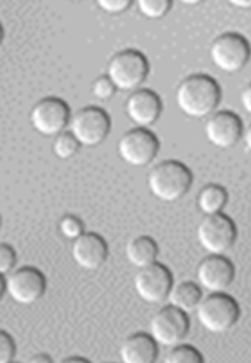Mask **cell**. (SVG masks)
<instances>
[{"mask_svg":"<svg viewBox=\"0 0 251 363\" xmlns=\"http://www.w3.org/2000/svg\"><path fill=\"white\" fill-rule=\"evenodd\" d=\"M221 89L212 77L192 75L185 78L176 90V104L191 119H203L219 106Z\"/></svg>","mask_w":251,"mask_h":363,"instance_id":"1","label":"cell"},{"mask_svg":"<svg viewBox=\"0 0 251 363\" xmlns=\"http://www.w3.org/2000/svg\"><path fill=\"white\" fill-rule=\"evenodd\" d=\"M194 181L190 169L174 160L158 163L149 172V191L158 201L174 203L186 195Z\"/></svg>","mask_w":251,"mask_h":363,"instance_id":"2","label":"cell"},{"mask_svg":"<svg viewBox=\"0 0 251 363\" xmlns=\"http://www.w3.org/2000/svg\"><path fill=\"white\" fill-rule=\"evenodd\" d=\"M148 74V60L134 49L118 52L107 65V78L116 90H135L145 81Z\"/></svg>","mask_w":251,"mask_h":363,"instance_id":"3","label":"cell"},{"mask_svg":"<svg viewBox=\"0 0 251 363\" xmlns=\"http://www.w3.org/2000/svg\"><path fill=\"white\" fill-rule=\"evenodd\" d=\"M196 312L200 325L214 334L228 332L240 318V308L235 299L223 292L213 294L203 299Z\"/></svg>","mask_w":251,"mask_h":363,"instance_id":"4","label":"cell"},{"mask_svg":"<svg viewBox=\"0 0 251 363\" xmlns=\"http://www.w3.org/2000/svg\"><path fill=\"white\" fill-rule=\"evenodd\" d=\"M68 126L79 146L90 148L99 146L106 140L111 132V119L99 107L87 106L70 117Z\"/></svg>","mask_w":251,"mask_h":363,"instance_id":"5","label":"cell"},{"mask_svg":"<svg viewBox=\"0 0 251 363\" xmlns=\"http://www.w3.org/2000/svg\"><path fill=\"white\" fill-rule=\"evenodd\" d=\"M249 56L248 41L238 33H225L220 35L209 49V57L213 65L227 74L241 72L248 63Z\"/></svg>","mask_w":251,"mask_h":363,"instance_id":"6","label":"cell"},{"mask_svg":"<svg viewBox=\"0 0 251 363\" xmlns=\"http://www.w3.org/2000/svg\"><path fill=\"white\" fill-rule=\"evenodd\" d=\"M196 237L207 253L223 255L235 243V224L230 218L223 213L206 216L198 226Z\"/></svg>","mask_w":251,"mask_h":363,"instance_id":"7","label":"cell"},{"mask_svg":"<svg viewBox=\"0 0 251 363\" xmlns=\"http://www.w3.org/2000/svg\"><path fill=\"white\" fill-rule=\"evenodd\" d=\"M160 150V141L147 128H134L121 136L118 154L127 164L143 168L154 161Z\"/></svg>","mask_w":251,"mask_h":363,"instance_id":"8","label":"cell"},{"mask_svg":"<svg viewBox=\"0 0 251 363\" xmlns=\"http://www.w3.org/2000/svg\"><path fill=\"white\" fill-rule=\"evenodd\" d=\"M150 337L157 345L164 347H174L183 342L190 330V321L186 313L174 306H167L152 317L150 325Z\"/></svg>","mask_w":251,"mask_h":363,"instance_id":"9","label":"cell"},{"mask_svg":"<svg viewBox=\"0 0 251 363\" xmlns=\"http://www.w3.org/2000/svg\"><path fill=\"white\" fill-rule=\"evenodd\" d=\"M29 121L41 135L57 136L69 125L70 110L60 98H43L33 107Z\"/></svg>","mask_w":251,"mask_h":363,"instance_id":"10","label":"cell"},{"mask_svg":"<svg viewBox=\"0 0 251 363\" xmlns=\"http://www.w3.org/2000/svg\"><path fill=\"white\" fill-rule=\"evenodd\" d=\"M174 279L170 270L161 263L154 262L140 269L134 279V288L142 301L149 304L164 302Z\"/></svg>","mask_w":251,"mask_h":363,"instance_id":"11","label":"cell"},{"mask_svg":"<svg viewBox=\"0 0 251 363\" xmlns=\"http://www.w3.org/2000/svg\"><path fill=\"white\" fill-rule=\"evenodd\" d=\"M47 281L40 270L23 267L11 274L5 282V291L20 305H32L45 295Z\"/></svg>","mask_w":251,"mask_h":363,"instance_id":"12","label":"cell"},{"mask_svg":"<svg viewBox=\"0 0 251 363\" xmlns=\"http://www.w3.org/2000/svg\"><path fill=\"white\" fill-rule=\"evenodd\" d=\"M203 132L211 145L220 150H229L241 140L243 123L235 113L221 111L208 118Z\"/></svg>","mask_w":251,"mask_h":363,"instance_id":"13","label":"cell"},{"mask_svg":"<svg viewBox=\"0 0 251 363\" xmlns=\"http://www.w3.org/2000/svg\"><path fill=\"white\" fill-rule=\"evenodd\" d=\"M235 268L223 255H211L203 259L196 269L200 286L212 294H223L234 282Z\"/></svg>","mask_w":251,"mask_h":363,"instance_id":"14","label":"cell"},{"mask_svg":"<svg viewBox=\"0 0 251 363\" xmlns=\"http://www.w3.org/2000/svg\"><path fill=\"white\" fill-rule=\"evenodd\" d=\"M161 113V98L148 89L134 91L126 101V114L139 128L152 126Z\"/></svg>","mask_w":251,"mask_h":363,"instance_id":"15","label":"cell"},{"mask_svg":"<svg viewBox=\"0 0 251 363\" xmlns=\"http://www.w3.org/2000/svg\"><path fill=\"white\" fill-rule=\"evenodd\" d=\"M71 255L77 266L94 272L104 266L108 257V247L96 233H83L72 243Z\"/></svg>","mask_w":251,"mask_h":363,"instance_id":"16","label":"cell"},{"mask_svg":"<svg viewBox=\"0 0 251 363\" xmlns=\"http://www.w3.org/2000/svg\"><path fill=\"white\" fill-rule=\"evenodd\" d=\"M157 357V344L145 333L127 337L120 348V357L123 363H154Z\"/></svg>","mask_w":251,"mask_h":363,"instance_id":"17","label":"cell"},{"mask_svg":"<svg viewBox=\"0 0 251 363\" xmlns=\"http://www.w3.org/2000/svg\"><path fill=\"white\" fill-rule=\"evenodd\" d=\"M157 257V243L148 235L134 238L126 246V257L128 262L139 269L156 262Z\"/></svg>","mask_w":251,"mask_h":363,"instance_id":"18","label":"cell"},{"mask_svg":"<svg viewBox=\"0 0 251 363\" xmlns=\"http://www.w3.org/2000/svg\"><path fill=\"white\" fill-rule=\"evenodd\" d=\"M171 306L178 308L184 313L196 311L198 305L203 301V292L194 282H181L171 286L167 298Z\"/></svg>","mask_w":251,"mask_h":363,"instance_id":"19","label":"cell"},{"mask_svg":"<svg viewBox=\"0 0 251 363\" xmlns=\"http://www.w3.org/2000/svg\"><path fill=\"white\" fill-rule=\"evenodd\" d=\"M228 201L225 189L221 185L208 184L200 190L198 195V208L205 216L221 213Z\"/></svg>","mask_w":251,"mask_h":363,"instance_id":"20","label":"cell"},{"mask_svg":"<svg viewBox=\"0 0 251 363\" xmlns=\"http://www.w3.org/2000/svg\"><path fill=\"white\" fill-rule=\"evenodd\" d=\"M79 147L77 140L74 139L70 132H62L56 136L52 152L58 159L69 160L77 154Z\"/></svg>","mask_w":251,"mask_h":363,"instance_id":"21","label":"cell"},{"mask_svg":"<svg viewBox=\"0 0 251 363\" xmlns=\"http://www.w3.org/2000/svg\"><path fill=\"white\" fill-rule=\"evenodd\" d=\"M165 363H203L201 354L187 345H176L172 350L167 354Z\"/></svg>","mask_w":251,"mask_h":363,"instance_id":"22","label":"cell"},{"mask_svg":"<svg viewBox=\"0 0 251 363\" xmlns=\"http://www.w3.org/2000/svg\"><path fill=\"white\" fill-rule=\"evenodd\" d=\"M136 4L140 13L150 20L162 19L171 9L169 0H139Z\"/></svg>","mask_w":251,"mask_h":363,"instance_id":"23","label":"cell"},{"mask_svg":"<svg viewBox=\"0 0 251 363\" xmlns=\"http://www.w3.org/2000/svg\"><path fill=\"white\" fill-rule=\"evenodd\" d=\"M58 228L62 235L68 240H76L84 233V225L81 219L74 216H65L62 218Z\"/></svg>","mask_w":251,"mask_h":363,"instance_id":"24","label":"cell"},{"mask_svg":"<svg viewBox=\"0 0 251 363\" xmlns=\"http://www.w3.org/2000/svg\"><path fill=\"white\" fill-rule=\"evenodd\" d=\"M116 92V88L107 76L99 77L92 84V94L99 101H108Z\"/></svg>","mask_w":251,"mask_h":363,"instance_id":"25","label":"cell"},{"mask_svg":"<svg viewBox=\"0 0 251 363\" xmlns=\"http://www.w3.org/2000/svg\"><path fill=\"white\" fill-rule=\"evenodd\" d=\"M16 263V255L12 247L6 243H0V275H6L13 269Z\"/></svg>","mask_w":251,"mask_h":363,"instance_id":"26","label":"cell"},{"mask_svg":"<svg viewBox=\"0 0 251 363\" xmlns=\"http://www.w3.org/2000/svg\"><path fill=\"white\" fill-rule=\"evenodd\" d=\"M16 357V344L10 334L0 331V363H10Z\"/></svg>","mask_w":251,"mask_h":363,"instance_id":"27","label":"cell"},{"mask_svg":"<svg viewBox=\"0 0 251 363\" xmlns=\"http://www.w3.org/2000/svg\"><path fill=\"white\" fill-rule=\"evenodd\" d=\"M98 6L108 14L123 13L132 6V1L129 0H99Z\"/></svg>","mask_w":251,"mask_h":363,"instance_id":"28","label":"cell"},{"mask_svg":"<svg viewBox=\"0 0 251 363\" xmlns=\"http://www.w3.org/2000/svg\"><path fill=\"white\" fill-rule=\"evenodd\" d=\"M250 98V86H247L245 90L242 91L241 104L242 106L245 107V110L247 111L248 113H250L251 112Z\"/></svg>","mask_w":251,"mask_h":363,"instance_id":"29","label":"cell"},{"mask_svg":"<svg viewBox=\"0 0 251 363\" xmlns=\"http://www.w3.org/2000/svg\"><path fill=\"white\" fill-rule=\"evenodd\" d=\"M29 362H43V363H50L52 360H50V357L48 355H45V354H38L35 357H33Z\"/></svg>","mask_w":251,"mask_h":363,"instance_id":"30","label":"cell"},{"mask_svg":"<svg viewBox=\"0 0 251 363\" xmlns=\"http://www.w3.org/2000/svg\"><path fill=\"white\" fill-rule=\"evenodd\" d=\"M230 3H232L234 6L241 7V9H249V7L251 6L250 0H247V1H236V0H234V1H230Z\"/></svg>","mask_w":251,"mask_h":363,"instance_id":"31","label":"cell"},{"mask_svg":"<svg viewBox=\"0 0 251 363\" xmlns=\"http://www.w3.org/2000/svg\"><path fill=\"white\" fill-rule=\"evenodd\" d=\"M62 362H82V363H89V361L85 360V359H82V357H68V359H65V360L62 361Z\"/></svg>","mask_w":251,"mask_h":363,"instance_id":"32","label":"cell"},{"mask_svg":"<svg viewBox=\"0 0 251 363\" xmlns=\"http://www.w3.org/2000/svg\"><path fill=\"white\" fill-rule=\"evenodd\" d=\"M4 292H5V281L3 276L0 275V299L3 298Z\"/></svg>","mask_w":251,"mask_h":363,"instance_id":"33","label":"cell"},{"mask_svg":"<svg viewBox=\"0 0 251 363\" xmlns=\"http://www.w3.org/2000/svg\"><path fill=\"white\" fill-rule=\"evenodd\" d=\"M3 38H4L3 27H1V25H0V43H1V41H3Z\"/></svg>","mask_w":251,"mask_h":363,"instance_id":"34","label":"cell"},{"mask_svg":"<svg viewBox=\"0 0 251 363\" xmlns=\"http://www.w3.org/2000/svg\"><path fill=\"white\" fill-rule=\"evenodd\" d=\"M0 227H1V218H0Z\"/></svg>","mask_w":251,"mask_h":363,"instance_id":"35","label":"cell"}]
</instances>
